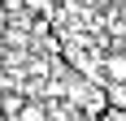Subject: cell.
Here are the masks:
<instances>
[{
    "mask_svg": "<svg viewBox=\"0 0 126 121\" xmlns=\"http://www.w3.org/2000/svg\"><path fill=\"white\" fill-rule=\"evenodd\" d=\"M0 121H4V112H0Z\"/></svg>",
    "mask_w": 126,
    "mask_h": 121,
    "instance_id": "8992f818",
    "label": "cell"
},
{
    "mask_svg": "<svg viewBox=\"0 0 126 121\" xmlns=\"http://www.w3.org/2000/svg\"><path fill=\"white\" fill-rule=\"evenodd\" d=\"M104 108L109 112H126V82H109L104 86Z\"/></svg>",
    "mask_w": 126,
    "mask_h": 121,
    "instance_id": "6da1fadb",
    "label": "cell"
},
{
    "mask_svg": "<svg viewBox=\"0 0 126 121\" xmlns=\"http://www.w3.org/2000/svg\"><path fill=\"white\" fill-rule=\"evenodd\" d=\"M104 73H109V82H126V52H109L104 56Z\"/></svg>",
    "mask_w": 126,
    "mask_h": 121,
    "instance_id": "7a4b0ae2",
    "label": "cell"
},
{
    "mask_svg": "<svg viewBox=\"0 0 126 121\" xmlns=\"http://www.w3.org/2000/svg\"><path fill=\"white\" fill-rule=\"evenodd\" d=\"M122 22H126V9H122Z\"/></svg>",
    "mask_w": 126,
    "mask_h": 121,
    "instance_id": "5b68a950",
    "label": "cell"
},
{
    "mask_svg": "<svg viewBox=\"0 0 126 121\" xmlns=\"http://www.w3.org/2000/svg\"><path fill=\"white\" fill-rule=\"evenodd\" d=\"M17 4H26V9H39V13H48V9H52V0H17Z\"/></svg>",
    "mask_w": 126,
    "mask_h": 121,
    "instance_id": "3957f363",
    "label": "cell"
},
{
    "mask_svg": "<svg viewBox=\"0 0 126 121\" xmlns=\"http://www.w3.org/2000/svg\"><path fill=\"white\" fill-rule=\"evenodd\" d=\"M122 9H126V0H122Z\"/></svg>",
    "mask_w": 126,
    "mask_h": 121,
    "instance_id": "52a82bcc",
    "label": "cell"
},
{
    "mask_svg": "<svg viewBox=\"0 0 126 121\" xmlns=\"http://www.w3.org/2000/svg\"><path fill=\"white\" fill-rule=\"evenodd\" d=\"M4 30H9V17H4V13H0V39H4Z\"/></svg>",
    "mask_w": 126,
    "mask_h": 121,
    "instance_id": "277c9868",
    "label": "cell"
}]
</instances>
